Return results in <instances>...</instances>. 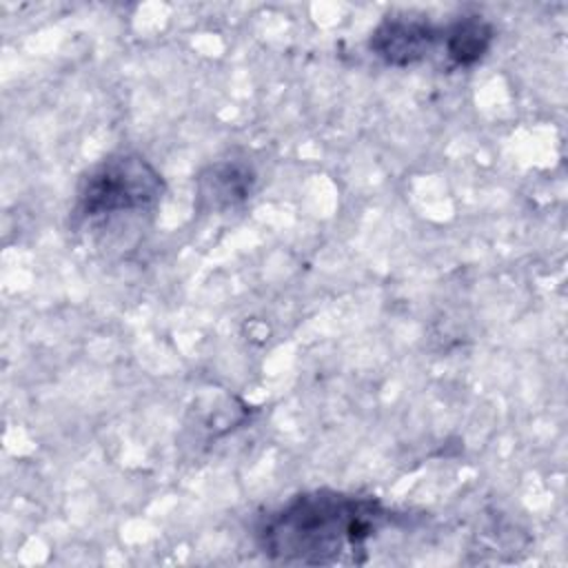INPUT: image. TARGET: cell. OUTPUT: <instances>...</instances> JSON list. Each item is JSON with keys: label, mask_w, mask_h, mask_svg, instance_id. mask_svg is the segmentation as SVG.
Masks as SVG:
<instances>
[{"label": "cell", "mask_w": 568, "mask_h": 568, "mask_svg": "<svg viewBox=\"0 0 568 568\" xmlns=\"http://www.w3.org/2000/svg\"><path fill=\"white\" fill-rule=\"evenodd\" d=\"M164 195L162 173L140 153H111L78 180L71 217L78 226H100L124 215L151 213Z\"/></svg>", "instance_id": "obj_2"}, {"label": "cell", "mask_w": 568, "mask_h": 568, "mask_svg": "<svg viewBox=\"0 0 568 568\" xmlns=\"http://www.w3.org/2000/svg\"><path fill=\"white\" fill-rule=\"evenodd\" d=\"M442 40V29L417 11H390L368 38V49L390 67H410L428 58Z\"/></svg>", "instance_id": "obj_3"}, {"label": "cell", "mask_w": 568, "mask_h": 568, "mask_svg": "<svg viewBox=\"0 0 568 568\" xmlns=\"http://www.w3.org/2000/svg\"><path fill=\"white\" fill-rule=\"evenodd\" d=\"M390 519L393 513L373 495L317 488L262 515L255 524V544L277 564H364L368 544Z\"/></svg>", "instance_id": "obj_1"}, {"label": "cell", "mask_w": 568, "mask_h": 568, "mask_svg": "<svg viewBox=\"0 0 568 568\" xmlns=\"http://www.w3.org/2000/svg\"><path fill=\"white\" fill-rule=\"evenodd\" d=\"M495 29L481 16H462L446 29H442V42L446 58L455 67H473L490 51Z\"/></svg>", "instance_id": "obj_5"}, {"label": "cell", "mask_w": 568, "mask_h": 568, "mask_svg": "<svg viewBox=\"0 0 568 568\" xmlns=\"http://www.w3.org/2000/svg\"><path fill=\"white\" fill-rule=\"evenodd\" d=\"M255 173L240 162H215L206 166L197 178L200 204L213 211H222L244 202L253 191Z\"/></svg>", "instance_id": "obj_4"}]
</instances>
